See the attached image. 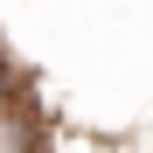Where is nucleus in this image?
<instances>
[{
	"label": "nucleus",
	"instance_id": "nucleus-1",
	"mask_svg": "<svg viewBox=\"0 0 153 153\" xmlns=\"http://www.w3.org/2000/svg\"><path fill=\"white\" fill-rule=\"evenodd\" d=\"M21 97H35V84H28V70H21L7 49H0V111H7V105H21Z\"/></svg>",
	"mask_w": 153,
	"mask_h": 153
}]
</instances>
